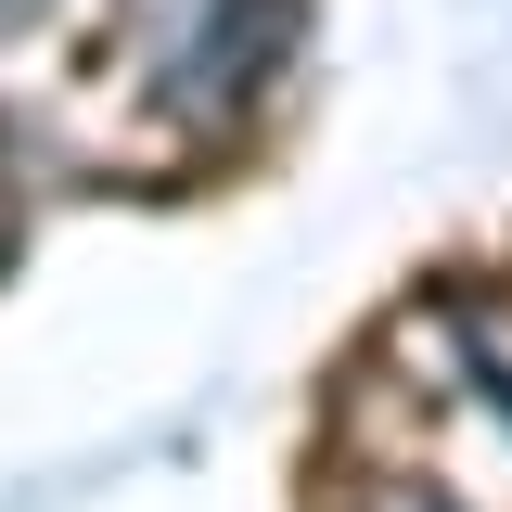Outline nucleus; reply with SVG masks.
<instances>
[{"mask_svg":"<svg viewBox=\"0 0 512 512\" xmlns=\"http://www.w3.org/2000/svg\"><path fill=\"white\" fill-rule=\"evenodd\" d=\"M167 13H180V39L154 52V77H167L180 103H205V116H218V103H244L256 64L282 52V39H269V26H282V0H167Z\"/></svg>","mask_w":512,"mask_h":512,"instance_id":"1","label":"nucleus"},{"mask_svg":"<svg viewBox=\"0 0 512 512\" xmlns=\"http://www.w3.org/2000/svg\"><path fill=\"white\" fill-rule=\"evenodd\" d=\"M372 512H448V500H410V487H384V500H372Z\"/></svg>","mask_w":512,"mask_h":512,"instance_id":"2","label":"nucleus"}]
</instances>
